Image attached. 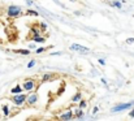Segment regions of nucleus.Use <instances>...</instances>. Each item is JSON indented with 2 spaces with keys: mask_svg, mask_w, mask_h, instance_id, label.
<instances>
[{
  "mask_svg": "<svg viewBox=\"0 0 134 121\" xmlns=\"http://www.w3.org/2000/svg\"><path fill=\"white\" fill-rule=\"evenodd\" d=\"M31 31H33L34 37H38V35H39V33H41V30H39L38 28H31Z\"/></svg>",
  "mask_w": 134,
  "mask_h": 121,
  "instance_id": "f3484780",
  "label": "nucleus"
},
{
  "mask_svg": "<svg viewBox=\"0 0 134 121\" xmlns=\"http://www.w3.org/2000/svg\"><path fill=\"white\" fill-rule=\"evenodd\" d=\"M13 52H16V53H20V55H25V56L31 53L29 50H13Z\"/></svg>",
  "mask_w": 134,
  "mask_h": 121,
  "instance_id": "9d476101",
  "label": "nucleus"
},
{
  "mask_svg": "<svg viewBox=\"0 0 134 121\" xmlns=\"http://www.w3.org/2000/svg\"><path fill=\"white\" fill-rule=\"evenodd\" d=\"M9 112H10V111H9L8 106H3V113H4V116L8 117V116H9Z\"/></svg>",
  "mask_w": 134,
  "mask_h": 121,
  "instance_id": "dca6fc26",
  "label": "nucleus"
},
{
  "mask_svg": "<svg viewBox=\"0 0 134 121\" xmlns=\"http://www.w3.org/2000/svg\"><path fill=\"white\" fill-rule=\"evenodd\" d=\"M86 106H87V102L81 99V102L78 103V107H80V109H83V108H86Z\"/></svg>",
  "mask_w": 134,
  "mask_h": 121,
  "instance_id": "f8f14e48",
  "label": "nucleus"
},
{
  "mask_svg": "<svg viewBox=\"0 0 134 121\" xmlns=\"http://www.w3.org/2000/svg\"><path fill=\"white\" fill-rule=\"evenodd\" d=\"M98 63H99L100 65H105V60H103V59H99V60H98Z\"/></svg>",
  "mask_w": 134,
  "mask_h": 121,
  "instance_id": "5701e85b",
  "label": "nucleus"
},
{
  "mask_svg": "<svg viewBox=\"0 0 134 121\" xmlns=\"http://www.w3.org/2000/svg\"><path fill=\"white\" fill-rule=\"evenodd\" d=\"M35 64H37V60H31L30 63H27V68H33Z\"/></svg>",
  "mask_w": 134,
  "mask_h": 121,
  "instance_id": "6ab92c4d",
  "label": "nucleus"
},
{
  "mask_svg": "<svg viewBox=\"0 0 134 121\" xmlns=\"http://www.w3.org/2000/svg\"><path fill=\"white\" fill-rule=\"evenodd\" d=\"M26 14H27V16H29V14H30V16H35V17H37V16H39V13H38V12L31 10V9H27V10H26Z\"/></svg>",
  "mask_w": 134,
  "mask_h": 121,
  "instance_id": "2eb2a0df",
  "label": "nucleus"
},
{
  "mask_svg": "<svg viewBox=\"0 0 134 121\" xmlns=\"http://www.w3.org/2000/svg\"><path fill=\"white\" fill-rule=\"evenodd\" d=\"M34 87H35V81L33 80V78H29V80L24 81V85H22V89L24 90L31 91V90H34Z\"/></svg>",
  "mask_w": 134,
  "mask_h": 121,
  "instance_id": "39448f33",
  "label": "nucleus"
},
{
  "mask_svg": "<svg viewBox=\"0 0 134 121\" xmlns=\"http://www.w3.org/2000/svg\"><path fill=\"white\" fill-rule=\"evenodd\" d=\"M102 83H103V85H107V81L104 80V78H102Z\"/></svg>",
  "mask_w": 134,
  "mask_h": 121,
  "instance_id": "bb28decb",
  "label": "nucleus"
},
{
  "mask_svg": "<svg viewBox=\"0 0 134 121\" xmlns=\"http://www.w3.org/2000/svg\"><path fill=\"white\" fill-rule=\"evenodd\" d=\"M33 40H34L35 43H44L46 38L42 37V35H38V37H33Z\"/></svg>",
  "mask_w": 134,
  "mask_h": 121,
  "instance_id": "9b49d317",
  "label": "nucleus"
},
{
  "mask_svg": "<svg viewBox=\"0 0 134 121\" xmlns=\"http://www.w3.org/2000/svg\"><path fill=\"white\" fill-rule=\"evenodd\" d=\"M74 116H76V117H78V119H81V117L83 116V111L78 108V109H77V111L74 112Z\"/></svg>",
  "mask_w": 134,
  "mask_h": 121,
  "instance_id": "ddd939ff",
  "label": "nucleus"
},
{
  "mask_svg": "<svg viewBox=\"0 0 134 121\" xmlns=\"http://www.w3.org/2000/svg\"><path fill=\"white\" fill-rule=\"evenodd\" d=\"M37 102H38V94H37V92H33V94L27 95V98H26V103H27L29 106H34Z\"/></svg>",
  "mask_w": 134,
  "mask_h": 121,
  "instance_id": "423d86ee",
  "label": "nucleus"
},
{
  "mask_svg": "<svg viewBox=\"0 0 134 121\" xmlns=\"http://www.w3.org/2000/svg\"><path fill=\"white\" fill-rule=\"evenodd\" d=\"M70 50L72 51H76V52H81V53H89L90 52V48L89 47H85V46H81V44H72L70 46Z\"/></svg>",
  "mask_w": 134,
  "mask_h": 121,
  "instance_id": "20e7f679",
  "label": "nucleus"
},
{
  "mask_svg": "<svg viewBox=\"0 0 134 121\" xmlns=\"http://www.w3.org/2000/svg\"><path fill=\"white\" fill-rule=\"evenodd\" d=\"M51 78V74H44L43 76V80H42V82H46L47 80H49Z\"/></svg>",
  "mask_w": 134,
  "mask_h": 121,
  "instance_id": "412c9836",
  "label": "nucleus"
},
{
  "mask_svg": "<svg viewBox=\"0 0 134 121\" xmlns=\"http://www.w3.org/2000/svg\"><path fill=\"white\" fill-rule=\"evenodd\" d=\"M73 112L72 111H65V112H63L61 115H60V120L61 121H70L73 119Z\"/></svg>",
  "mask_w": 134,
  "mask_h": 121,
  "instance_id": "0eeeda50",
  "label": "nucleus"
},
{
  "mask_svg": "<svg viewBox=\"0 0 134 121\" xmlns=\"http://www.w3.org/2000/svg\"><path fill=\"white\" fill-rule=\"evenodd\" d=\"M39 26H41V29H42L41 31H46V30H47V25L43 24V22H41V24H39Z\"/></svg>",
  "mask_w": 134,
  "mask_h": 121,
  "instance_id": "aec40b11",
  "label": "nucleus"
},
{
  "mask_svg": "<svg viewBox=\"0 0 134 121\" xmlns=\"http://www.w3.org/2000/svg\"><path fill=\"white\" fill-rule=\"evenodd\" d=\"M22 91H24V89H22L21 85H16L13 89H10V94L12 95H20V94H22Z\"/></svg>",
  "mask_w": 134,
  "mask_h": 121,
  "instance_id": "6e6552de",
  "label": "nucleus"
},
{
  "mask_svg": "<svg viewBox=\"0 0 134 121\" xmlns=\"http://www.w3.org/2000/svg\"><path fill=\"white\" fill-rule=\"evenodd\" d=\"M81 98H82V94H81V92H77V94L72 98V102H73V103H80V102H81Z\"/></svg>",
  "mask_w": 134,
  "mask_h": 121,
  "instance_id": "1a4fd4ad",
  "label": "nucleus"
},
{
  "mask_svg": "<svg viewBox=\"0 0 134 121\" xmlns=\"http://www.w3.org/2000/svg\"><path fill=\"white\" fill-rule=\"evenodd\" d=\"M26 98H27V95H25V94H20V95H13V98H12V102L16 104V106H18V107H21V106H24L25 103H26Z\"/></svg>",
  "mask_w": 134,
  "mask_h": 121,
  "instance_id": "7ed1b4c3",
  "label": "nucleus"
},
{
  "mask_svg": "<svg viewBox=\"0 0 134 121\" xmlns=\"http://www.w3.org/2000/svg\"><path fill=\"white\" fill-rule=\"evenodd\" d=\"M111 5H112V7H116V8H119V9H121V8H122V4H121L120 1H112V3H111Z\"/></svg>",
  "mask_w": 134,
  "mask_h": 121,
  "instance_id": "4468645a",
  "label": "nucleus"
},
{
  "mask_svg": "<svg viewBox=\"0 0 134 121\" xmlns=\"http://www.w3.org/2000/svg\"><path fill=\"white\" fill-rule=\"evenodd\" d=\"M7 14L8 17H18L21 14V7L18 5H9L7 9Z\"/></svg>",
  "mask_w": 134,
  "mask_h": 121,
  "instance_id": "f03ea898",
  "label": "nucleus"
},
{
  "mask_svg": "<svg viewBox=\"0 0 134 121\" xmlns=\"http://www.w3.org/2000/svg\"><path fill=\"white\" fill-rule=\"evenodd\" d=\"M134 106V100L133 102H129V103H120V104H116L115 107H112V112L116 113V112H120V111H125V109H130Z\"/></svg>",
  "mask_w": 134,
  "mask_h": 121,
  "instance_id": "f257e3e1",
  "label": "nucleus"
},
{
  "mask_svg": "<svg viewBox=\"0 0 134 121\" xmlns=\"http://www.w3.org/2000/svg\"><path fill=\"white\" fill-rule=\"evenodd\" d=\"M98 111H99V108H98V107H95V108L92 109V113L95 115V113H98Z\"/></svg>",
  "mask_w": 134,
  "mask_h": 121,
  "instance_id": "393cba45",
  "label": "nucleus"
},
{
  "mask_svg": "<svg viewBox=\"0 0 134 121\" xmlns=\"http://www.w3.org/2000/svg\"><path fill=\"white\" fill-rule=\"evenodd\" d=\"M44 51H46L44 47H39V48H37V50H35V53H38V55H39V53H43Z\"/></svg>",
  "mask_w": 134,
  "mask_h": 121,
  "instance_id": "a211bd4d",
  "label": "nucleus"
},
{
  "mask_svg": "<svg viewBox=\"0 0 134 121\" xmlns=\"http://www.w3.org/2000/svg\"><path fill=\"white\" fill-rule=\"evenodd\" d=\"M126 43H128V44H132V43H134V38H128V39H126Z\"/></svg>",
  "mask_w": 134,
  "mask_h": 121,
  "instance_id": "4be33fe9",
  "label": "nucleus"
},
{
  "mask_svg": "<svg viewBox=\"0 0 134 121\" xmlns=\"http://www.w3.org/2000/svg\"><path fill=\"white\" fill-rule=\"evenodd\" d=\"M26 4H27V5H33L34 3H33V1H26Z\"/></svg>",
  "mask_w": 134,
  "mask_h": 121,
  "instance_id": "cd10ccee",
  "label": "nucleus"
},
{
  "mask_svg": "<svg viewBox=\"0 0 134 121\" xmlns=\"http://www.w3.org/2000/svg\"><path fill=\"white\" fill-rule=\"evenodd\" d=\"M51 55H52V56H57V55H61V52H52Z\"/></svg>",
  "mask_w": 134,
  "mask_h": 121,
  "instance_id": "a878e982",
  "label": "nucleus"
},
{
  "mask_svg": "<svg viewBox=\"0 0 134 121\" xmlns=\"http://www.w3.org/2000/svg\"><path fill=\"white\" fill-rule=\"evenodd\" d=\"M129 117H132V119L134 117V108L132 109V111H130V112H129Z\"/></svg>",
  "mask_w": 134,
  "mask_h": 121,
  "instance_id": "b1692460",
  "label": "nucleus"
}]
</instances>
